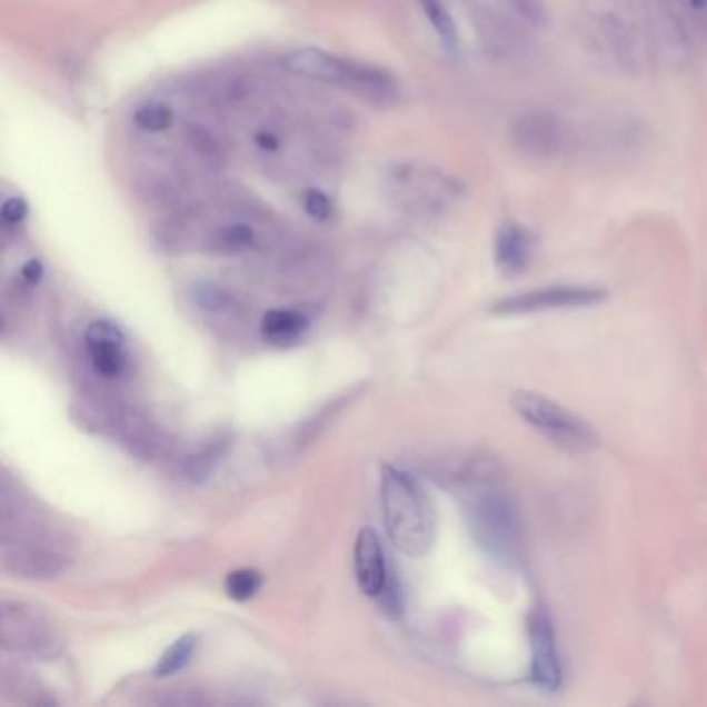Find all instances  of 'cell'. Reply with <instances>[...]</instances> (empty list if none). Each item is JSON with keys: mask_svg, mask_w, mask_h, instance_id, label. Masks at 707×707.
I'll return each mask as SVG.
<instances>
[{"mask_svg": "<svg viewBox=\"0 0 707 707\" xmlns=\"http://www.w3.org/2000/svg\"><path fill=\"white\" fill-rule=\"evenodd\" d=\"M380 496L386 534L395 548L414 558L430 552L436 536L434 507L416 477L385 465Z\"/></svg>", "mask_w": 707, "mask_h": 707, "instance_id": "obj_1", "label": "cell"}, {"mask_svg": "<svg viewBox=\"0 0 707 707\" xmlns=\"http://www.w3.org/2000/svg\"><path fill=\"white\" fill-rule=\"evenodd\" d=\"M280 64L287 73L297 78L351 88L364 98L376 102L392 100L397 93V81L382 69L340 59L337 54L320 48L291 50L282 57Z\"/></svg>", "mask_w": 707, "mask_h": 707, "instance_id": "obj_2", "label": "cell"}, {"mask_svg": "<svg viewBox=\"0 0 707 707\" xmlns=\"http://www.w3.org/2000/svg\"><path fill=\"white\" fill-rule=\"evenodd\" d=\"M469 488H476L469 500V521L477 544L496 558L510 560L519 550V517L515 505L507 494L496 490L490 479L477 481Z\"/></svg>", "mask_w": 707, "mask_h": 707, "instance_id": "obj_3", "label": "cell"}, {"mask_svg": "<svg viewBox=\"0 0 707 707\" xmlns=\"http://www.w3.org/2000/svg\"><path fill=\"white\" fill-rule=\"evenodd\" d=\"M512 407L524 417L525 421L539 431L544 438H548L554 446L562 448L570 455H587L591 452L600 438L596 430L562 405L536 395L531 390H519L512 397Z\"/></svg>", "mask_w": 707, "mask_h": 707, "instance_id": "obj_4", "label": "cell"}, {"mask_svg": "<svg viewBox=\"0 0 707 707\" xmlns=\"http://www.w3.org/2000/svg\"><path fill=\"white\" fill-rule=\"evenodd\" d=\"M2 647L17 654H30L38 658L54 656L59 641L52 625L36 608L7 601L2 606V629H0Z\"/></svg>", "mask_w": 707, "mask_h": 707, "instance_id": "obj_5", "label": "cell"}, {"mask_svg": "<svg viewBox=\"0 0 707 707\" xmlns=\"http://www.w3.org/2000/svg\"><path fill=\"white\" fill-rule=\"evenodd\" d=\"M510 141L519 155L534 162H550L565 150L567 127L546 110L524 112L510 125Z\"/></svg>", "mask_w": 707, "mask_h": 707, "instance_id": "obj_6", "label": "cell"}, {"mask_svg": "<svg viewBox=\"0 0 707 707\" xmlns=\"http://www.w3.org/2000/svg\"><path fill=\"white\" fill-rule=\"evenodd\" d=\"M608 297V292L596 287H546L538 291L519 292L498 301L496 313H536L548 309L585 308L596 306Z\"/></svg>", "mask_w": 707, "mask_h": 707, "instance_id": "obj_7", "label": "cell"}, {"mask_svg": "<svg viewBox=\"0 0 707 707\" xmlns=\"http://www.w3.org/2000/svg\"><path fill=\"white\" fill-rule=\"evenodd\" d=\"M529 639H531V677L541 689L556 691L562 683V666L558 658L552 620L539 608L529 615Z\"/></svg>", "mask_w": 707, "mask_h": 707, "instance_id": "obj_8", "label": "cell"}, {"mask_svg": "<svg viewBox=\"0 0 707 707\" xmlns=\"http://www.w3.org/2000/svg\"><path fill=\"white\" fill-rule=\"evenodd\" d=\"M388 575L385 548L378 534L371 527L361 529L355 541V579L361 594L378 598L385 589Z\"/></svg>", "mask_w": 707, "mask_h": 707, "instance_id": "obj_9", "label": "cell"}, {"mask_svg": "<svg viewBox=\"0 0 707 707\" xmlns=\"http://www.w3.org/2000/svg\"><path fill=\"white\" fill-rule=\"evenodd\" d=\"M86 347H88L93 369L100 376L114 378L123 371L127 351H125L123 332L119 326L107 320L90 323L86 332Z\"/></svg>", "mask_w": 707, "mask_h": 707, "instance_id": "obj_10", "label": "cell"}, {"mask_svg": "<svg viewBox=\"0 0 707 707\" xmlns=\"http://www.w3.org/2000/svg\"><path fill=\"white\" fill-rule=\"evenodd\" d=\"M534 251H536V237L524 225L507 222L500 227V231L496 232L494 258L502 275L508 277L521 275L534 260Z\"/></svg>", "mask_w": 707, "mask_h": 707, "instance_id": "obj_11", "label": "cell"}, {"mask_svg": "<svg viewBox=\"0 0 707 707\" xmlns=\"http://www.w3.org/2000/svg\"><path fill=\"white\" fill-rule=\"evenodd\" d=\"M658 4L683 36L707 40V0H658Z\"/></svg>", "mask_w": 707, "mask_h": 707, "instance_id": "obj_12", "label": "cell"}, {"mask_svg": "<svg viewBox=\"0 0 707 707\" xmlns=\"http://www.w3.org/2000/svg\"><path fill=\"white\" fill-rule=\"evenodd\" d=\"M308 330V318L292 309H272L262 318L263 339L272 345H291Z\"/></svg>", "mask_w": 707, "mask_h": 707, "instance_id": "obj_13", "label": "cell"}, {"mask_svg": "<svg viewBox=\"0 0 707 707\" xmlns=\"http://www.w3.org/2000/svg\"><path fill=\"white\" fill-rule=\"evenodd\" d=\"M9 567L23 577H50L61 569V560L42 546H26L9 556Z\"/></svg>", "mask_w": 707, "mask_h": 707, "instance_id": "obj_14", "label": "cell"}, {"mask_svg": "<svg viewBox=\"0 0 707 707\" xmlns=\"http://www.w3.org/2000/svg\"><path fill=\"white\" fill-rule=\"evenodd\" d=\"M258 232L246 222H229L210 235V249L216 253H243L256 246Z\"/></svg>", "mask_w": 707, "mask_h": 707, "instance_id": "obj_15", "label": "cell"}, {"mask_svg": "<svg viewBox=\"0 0 707 707\" xmlns=\"http://www.w3.org/2000/svg\"><path fill=\"white\" fill-rule=\"evenodd\" d=\"M419 2L424 9V16L436 31L442 47L450 52H457L461 47V36H459V28L450 16V11L446 9L445 2L442 0H419Z\"/></svg>", "mask_w": 707, "mask_h": 707, "instance_id": "obj_16", "label": "cell"}, {"mask_svg": "<svg viewBox=\"0 0 707 707\" xmlns=\"http://www.w3.org/2000/svg\"><path fill=\"white\" fill-rule=\"evenodd\" d=\"M198 646V637L196 635H183L179 637L172 646L160 656V660L156 664L155 677L165 678L177 675L179 670H183L185 666L191 660L193 651Z\"/></svg>", "mask_w": 707, "mask_h": 707, "instance_id": "obj_17", "label": "cell"}, {"mask_svg": "<svg viewBox=\"0 0 707 707\" xmlns=\"http://www.w3.org/2000/svg\"><path fill=\"white\" fill-rule=\"evenodd\" d=\"M262 584L263 577L260 570H232L231 575L227 577V594L235 601L251 600L260 591Z\"/></svg>", "mask_w": 707, "mask_h": 707, "instance_id": "obj_18", "label": "cell"}, {"mask_svg": "<svg viewBox=\"0 0 707 707\" xmlns=\"http://www.w3.org/2000/svg\"><path fill=\"white\" fill-rule=\"evenodd\" d=\"M136 123L148 133H162L172 125V110L162 102H148L136 110Z\"/></svg>", "mask_w": 707, "mask_h": 707, "instance_id": "obj_19", "label": "cell"}, {"mask_svg": "<svg viewBox=\"0 0 707 707\" xmlns=\"http://www.w3.org/2000/svg\"><path fill=\"white\" fill-rule=\"evenodd\" d=\"M498 2L527 23L539 26L546 21V9H544L541 0H498Z\"/></svg>", "mask_w": 707, "mask_h": 707, "instance_id": "obj_20", "label": "cell"}, {"mask_svg": "<svg viewBox=\"0 0 707 707\" xmlns=\"http://www.w3.org/2000/svg\"><path fill=\"white\" fill-rule=\"evenodd\" d=\"M193 301L200 306V308L208 309V311H216V309H222L227 306L229 297L222 289H218L212 282H196L193 291H191Z\"/></svg>", "mask_w": 707, "mask_h": 707, "instance_id": "obj_21", "label": "cell"}, {"mask_svg": "<svg viewBox=\"0 0 707 707\" xmlns=\"http://www.w3.org/2000/svg\"><path fill=\"white\" fill-rule=\"evenodd\" d=\"M301 203H303V210L318 222H326L332 216V201L320 189L303 191Z\"/></svg>", "mask_w": 707, "mask_h": 707, "instance_id": "obj_22", "label": "cell"}, {"mask_svg": "<svg viewBox=\"0 0 707 707\" xmlns=\"http://www.w3.org/2000/svg\"><path fill=\"white\" fill-rule=\"evenodd\" d=\"M189 143L191 148L198 152V155L206 156V158H216L220 155V146L216 141L215 136L210 131H206L203 127H193L189 133Z\"/></svg>", "mask_w": 707, "mask_h": 707, "instance_id": "obj_23", "label": "cell"}, {"mask_svg": "<svg viewBox=\"0 0 707 707\" xmlns=\"http://www.w3.org/2000/svg\"><path fill=\"white\" fill-rule=\"evenodd\" d=\"M392 575V572H390ZM388 575V581H386L382 594L378 596V600L382 604L386 615L392 616V618H399L402 615V594H400V585L395 577Z\"/></svg>", "mask_w": 707, "mask_h": 707, "instance_id": "obj_24", "label": "cell"}, {"mask_svg": "<svg viewBox=\"0 0 707 707\" xmlns=\"http://www.w3.org/2000/svg\"><path fill=\"white\" fill-rule=\"evenodd\" d=\"M30 212V208H28V201L23 200V198H9V200H4L2 203V208H0V216H2V222L4 225H19V222H23V218L28 216Z\"/></svg>", "mask_w": 707, "mask_h": 707, "instance_id": "obj_25", "label": "cell"}, {"mask_svg": "<svg viewBox=\"0 0 707 707\" xmlns=\"http://www.w3.org/2000/svg\"><path fill=\"white\" fill-rule=\"evenodd\" d=\"M42 275H44V266L38 260H30V262L23 263V268H21V277L30 285H38Z\"/></svg>", "mask_w": 707, "mask_h": 707, "instance_id": "obj_26", "label": "cell"}, {"mask_svg": "<svg viewBox=\"0 0 707 707\" xmlns=\"http://www.w3.org/2000/svg\"><path fill=\"white\" fill-rule=\"evenodd\" d=\"M258 146H260L262 150H266V152H277V136H272V133H260V136H258Z\"/></svg>", "mask_w": 707, "mask_h": 707, "instance_id": "obj_27", "label": "cell"}]
</instances>
